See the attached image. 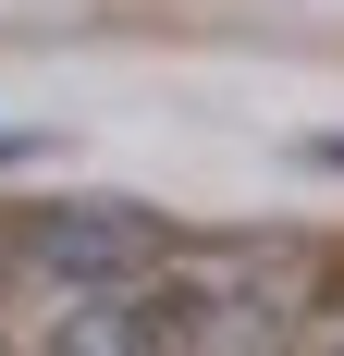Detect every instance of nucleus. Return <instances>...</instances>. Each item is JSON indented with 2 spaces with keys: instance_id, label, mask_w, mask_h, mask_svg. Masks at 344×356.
Listing matches in <instances>:
<instances>
[{
  "instance_id": "obj_1",
  "label": "nucleus",
  "mask_w": 344,
  "mask_h": 356,
  "mask_svg": "<svg viewBox=\"0 0 344 356\" xmlns=\"http://www.w3.org/2000/svg\"><path fill=\"white\" fill-rule=\"evenodd\" d=\"M185 234H172L148 197H62V209H25V270H49L62 295H111V283H160Z\"/></svg>"
},
{
  "instance_id": "obj_2",
  "label": "nucleus",
  "mask_w": 344,
  "mask_h": 356,
  "mask_svg": "<svg viewBox=\"0 0 344 356\" xmlns=\"http://www.w3.org/2000/svg\"><path fill=\"white\" fill-rule=\"evenodd\" d=\"M37 356H185V295L172 283H111V295H62Z\"/></svg>"
},
{
  "instance_id": "obj_3",
  "label": "nucleus",
  "mask_w": 344,
  "mask_h": 356,
  "mask_svg": "<svg viewBox=\"0 0 344 356\" xmlns=\"http://www.w3.org/2000/svg\"><path fill=\"white\" fill-rule=\"evenodd\" d=\"M25 160H49V136L37 123H0V172H25Z\"/></svg>"
},
{
  "instance_id": "obj_4",
  "label": "nucleus",
  "mask_w": 344,
  "mask_h": 356,
  "mask_svg": "<svg viewBox=\"0 0 344 356\" xmlns=\"http://www.w3.org/2000/svg\"><path fill=\"white\" fill-rule=\"evenodd\" d=\"M295 160L308 172H344V136H295Z\"/></svg>"
},
{
  "instance_id": "obj_5",
  "label": "nucleus",
  "mask_w": 344,
  "mask_h": 356,
  "mask_svg": "<svg viewBox=\"0 0 344 356\" xmlns=\"http://www.w3.org/2000/svg\"><path fill=\"white\" fill-rule=\"evenodd\" d=\"M0 270H25V221H13V209H0Z\"/></svg>"
}]
</instances>
